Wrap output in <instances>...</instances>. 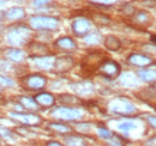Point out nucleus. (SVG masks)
<instances>
[{"label": "nucleus", "mask_w": 156, "mask_h": 146, "mask_svg": "<svg viewBox=\"0 0 156 146\" xmlns=\"http://www.w3.org/2000/svg\"><path fill=\"white\" fill-rule=\"evenodd\" d=\"M153 88H154V89H155V90H156V83H155V84H154V85H153Z\"/></svg>", "instance_id": "32"}, {"label": "nucleus", "mask_w": 156, "mask_h": 146, "mask_svg": "<svg viewBox=\"0 0 156 146\" xmlns=\"http://www.w3.org/2000/svg\"><path fill=\"white\" fill-rule=\"evenodd\" d=\"M127 61L133 65V66H139V67H145V66H149L153 64V60L151 57L147 56V55H143V54H131L129 56Z\"/></svg>", "instance_id": "10"}, {"label": "nucleus", "mask_w": 156, "mask_h": 146, "mask_svg": "<svg viewBox=\"0 0 156 146\" xmlns=\"http://www.w3.org/2000/svg\"><path fill=\"white\" fill-rule=\"evenodd\" d=\"M0 137L5 138V139H9V138H13V134L11 130H9L7 128L0 126Z\"/></svg>", "instance_id": "26"}, {"label": "nucleus", "mask_w": 156, "mask_h": 146, "mask_svg": "<svg viewBox=\"0 0 156 146\" xmlns=\"http://www.w3.org/2000/svg\"><path fill=\"white\" fill-rule=\"evenodd\" d=\"M73 66V60L70 57V56H62V57H59L55 59L54 61V70L59 73H64L67 72L69 70H71Z\"/></svg>", "instance_id": "9"}, {"label": "nucleus", "mask_w": 156, "mask_h": 146, "mask_svg": "<svg viewBox=\"0 0 156 146\" xmlns=\"http://www.w3.org/2000/svg\"><path fill=\"white\" fill-rule=\"evenodd\" d=\"M96 4H102V5H109V4H114L117 1H121V0H91Z\"/></svg>", "instance_id": "27"}, {"label": "nucleus", "mask_w": 156, "mask_h": 146, "mask_svg": "<svg viewBox=\"0 0 156 146\" xmlns=\"http://www.w3.org/2000/svg\"><path fill=\"white\" fill-rule=\"evenodd\" d=\"M153 41H154V42H156V36H155V37H153Z\"/></svg>", "instance_id": "31"}, {"label": "nucleus", "mask_w": 156, "mask_h": 146, "mask_svg": "<svg viewBox=\"0 0 156 146\" xmlns=\"http://www.w3.org/2000/svg\"><path fill=\"white\" fill-rule=\"evenodd\" d=\"M105 46H106L107 49H109L112 52H115L118 49H120L121 42L115 36H107L105 40Z\"/></svg>", "instance_id": "18"}, {"label": "nucleus", "mask_w": 156, "mask_h": 146, "mask_svg": "<svg viewBox=\"0 0 156 146\" xmlns=\"http://www.w3.org/2000/svg\"><path fill=\"white\" fill-rule=\"evenodd\" d=\"M35 101H36V103H37L39 106H41V107H43V108H49V107H52V106L54 104L55 98H54V96L51 95L49 92H41V93H37V95L35 96Z\"/></svg>", "instance_id": "11"}, {"label": "nucleus", "mask_w": 156, "mask_h": 146, "mask_svg": "<svg viewBox=\"0 0 156 146\" xmlns=\"http://www.w3.org/2000/svg\"><path fill=\"white\" fill-rule=\"evenodd\" d=\"M10 116L18 121L23 125H28V126H35L39 125L41 122L40 116H37L36 114H23V113H10Z\"/></svg>", "instance_id": "7"}, {"label": "nucleus", "mask_w": 156, "mask_h": 146, "mask_svg": "<svg viewBox=\"0 0 156 146\" xmlns=\"http://www.w3.org/2000/svg\"><path fill=\"white\" fill-rule=\"evenodd\" d=\"M135 127H136V126H135V123H132V122H122V123H119V125H118V128H119L121 132H124V133L130 132L131 129H133Z\"/></svg>", "instance_id": "24"}, {"label": "nucleus", "mask_w": 156, "mask_h": 146, "mask_svg": "<svg viewBox=\"0 0 156 146\" xmlns=\"http://www.w3.org/2000/svg\"><path fill=\"white\" fill-rule=\"evenodd\" d=\"M29 38H30V30L24 25L15 26L7 33L9 43L15 47H20V46L25 44Z\"/></svg>", "instance_id": "1"}, {"label": "nucleus", "mask_w": 156, "mask_h": 146, "mask_svg": "<svg viewBox=\"0 0 156 146\" xmlns=\"http://www.w3.org/2000/svg\"><path fill=\"white\" fill-rule=\"evenodd\" d=\"M85 42L88 44H98L101 42V35L98 33H93V34L85 36Z\"/></svg>", "instance_id": "22"}, {"label": "nucleus", "mask_w": 156, "mask_h": 146, "mask_svg": "<svg viewBox=\"0 0 156 146\" xmlns=\"http://www.w3.org/2000/svg\"><path fill=\"white\" fill-rule=\"evenodd\" d=\"M30 53L33 56H43V55H48L49 50L44 44L41 43H33L30 46Z\"/></svg>", "instance_id": "17"}, {"label": "nucleus", "mask_w": 156, "mask_h": 146, "mask_svg": "<svg viewBox=\"0 0 156 146\" xmlns=\"http://www.w3.org/2000/svg\"><path fill=\"white\" fill-rule=\"evenodd\" d=\"M98 135L103 139H109V138L113 137V133L111 130L106 129V128H98Z\"/></svg>", "instance_id": "25"}, {"label": "nucleus", "mask_w": 156, "mask_h": 146, "mask_svg": "<svg viewBox=\"0 0 156 146\" xmlns=\"http://www.w3.org/2000/svg\"><path fill=\"white\" fill-rule=\"evenodd\" d=\"M52 116H54L58 120H62V121H75L82 117V113L75 108L60 107V108H55L52 111Z\"/></svg>", "instance_id": "4"}, {"label": "nucleus", "mask_w": 156, "mask_h": 146, "mask_svg": "<svg viewBox=\"0 0 156 146\" xmlns=\"http://www.w3.org/2000/svg\"><path fill=\"white\" fill-rule=\"evenodd\" d=\"M49 128L54 129L58 133H70L71 132V128L66 126V125H64V123H51Z\"/></svg>", "instance_id": "21"}, {"label": "nucleus", "mask_w": 156, "mask_h": 146, "mask_svg": "<svg viewBox=\"0 0 156 146\" xmlns=\"http://www.w3.org/2000/svg\"><path fill=\"white\" fill-rule=\"evenodd\" d=\"M0 2H5V0H0Z\"/></svg>", "instance_id": "33"}, {"label": "nucleus", "mask_w": 156, "mask_h": 146, "mask_svg": "<svg viewBox=\"0 0 156 146\" xmlns=\"http://www.w3.org/2000/svg\"><path fill=\"white\" fill-rule=\"evenodd\" d=\"M5 56H6L9 60H11L12 62H22V61L25 59L24 52H22L20 49H15V48L9 49V50L5 53Z\"/></svg>", "instance_id": "16"}, {"label": "nucleus", "mask_w": 156, "mask_h": 146, "mask_svg": "<svg viewBox=\"0 0 156 146\" xmlns=\"http://www.w3.org/2000/svg\"><path fill=\"white\" fill-rule=\"evenodd\" d=\"M5 17L9 20H20L25 17V12L20 7H12L5 12Z\"/></svg>", "instance_id": "15"}, {"label": "nucleus", "mask_w": 156, "mask_h": 146, "mask_svg": "<svg viewBox=\"0 0 156 146\" xmlns=\"http://www.w3.org/2000/svg\"><path fill=\"white\" fill-rule=\"evenodd\" d=\"M72 30L78 36H84L90 30V22L85 18H78L72 23Z\"/></svg>", "instance_id": "8"}, {"label": "nucleus", "mask_w": 156, "mask_h": 146, "mask_svg": "<svg viewBox=\"0 0 156 146\" xmlns=\"http://www.w3.org/2000/svg\"><path fill=\"white\" fill-rule=\"evenodd\" d=\"M49 1L51 0H35L34 4H35V6H42V5H44V4L49 2Z\"/></svg>", "instance_id": "28"}, {"label": "nucleus", "mask_w": 156, "mask_h": 146, "mask_svg": "<svg viewBox=\"0 0 156 146\" xmlns=\"http://www.w3.org/2000/svg\"><path fill=\"white\" fill-rule=\"evenodd\" d=\"M47 79L40 74H30L23 79V85L29 90H41L46 86Z\"/></svg>", "instance_id": "5"}, {"label": "nucleus", "mask_w": 156, "mask_h": 146, "mask_svg": "<svg viewBox=\"0 0 156 146\" xmlns=\"http://www.w3.org/2000/svg\"><path fill=\"white\" fill-rule=\"evenodd\" d=\"M47 145H57V146H59L60 144H59V143H54V141H52V143H48Z\"/></svg>", "instance_id": "30"}, {"label": "nucleus", "mask_w": 156, "mask_h": 146, "mask_svg": "<svg viewBox=\"0 0 156 146\" xmlns=\"http://www.w3.org/2000/svg\"><path fill=\"white\" fill-rule=\"evenodd\" d=\"M15 85V82L7 77L0 75V88H12Z\"/></svg>", "instance_id": "23"}, {"label": "nucleus", "mask_w": 156, "mask_h": 146, "mask_svg": "<svg viewBox=\"0 0 156 146\" xmlns=\"http://www.w3.org/2000/svg\"><path fill=\"white\" fill-rule=\"evenodd\" d=\"M109 110L114 114H120V115H131L136 113V107L127 101L126 98H121L118 97L115 99H113L109 103Z\"/></svg>", "instance_id": "3"}, {"label": "nucleus", "mask_w": 156, "mask_h": 146, "mask_svg": "<svg viewBox=\"0 0 156 146\" xmlns=\"http://www.w3.org/2000/svg\"><path fill=\"white\" fill-rule=\"evenodd\" d=\"M57 47L62 50H75L76 49V42L71 37H61L55 42Z\"/></svg>", "instance_id": "13"}, {"label": "nucleus", "mask_w": 156, "mask_h": 146, "mask_svg": "<svg viewBox=\"0 0 156 146\" xmlns=\"http://www.w3.org/2000/svg\"><path fill=\"white\" fill-rule=\"evenodd\" d=\"M148 120H149V123H150L154 128H156V117L155 116H150Z\"/></svg>", "instance_id": "29"}, {"label": "nucleus", "mask_w": 156, "mask_h": 146, "mask_svg": "<svg viewBox=\"0 0 156 146\" xmlns=\"http://www.w3.org/2000/svg\"><path fill=\"white\" fill-rule=\"evenodd\" d=\"M35 61V65L39 67V68H42V70H49L54 66V61L55 59L51 55H43V56H35L34 59Z\"/></svg>", "instance_id": "12"}, {"label": "nucleus", "mask_w": 156, "mask_h": 146, "mask_svg": "<svg viewBox=\"0 0 156 146\" xmlns=\"http://www.w3.org/2000/svg\"><path fill=\"white\" fill-rule=\"evenodd\" d=\"M138 77L144 82H154L156 79L155 70H142L138 72Z\"/></svg>", "instance_id": "19"}, {"label": "nucleus", "mask_w": 156, "mask_h": 146, "mask_svg": "<svg viewBox=\"0 0 156 146\" xmlns=\"http://www.w3.org/2000/svg\"><path fill=\"white\" fill-rule=\"evenodd\" d=\"M20 104H22L24 108L30 109V110L37 109V106H39L35 99L29 98V97H22V98H20Z\"/></svg>", "instance_id": "20"}, {"label": "nucleus", "mask_w": 156, "mask_h": 146, "mask_svg": "<svg viewBox=\"0 0 156 146\" xmlns=\"http://www.w3.org/2000/svg\"><path fill=\"white\" fill-rule=\"evenodd\" d=\"M72 89L79 95H90L94 91V86L91 83H76L75 85H72Z\"/></svg>", "instance_id": "14"}, {"label": "nucleus", "mask_w": 156, "mask_h": 146, "mask_svg": "<svg viewBox=\"0 0 156 146\" xmlns=\"http://www.w3.org/2000/svg\"><path fill=\"white\" fill-rule=\"evenodd\" d=\"M59 25V20L48 16H34L30 19V26L36 30H55Z\"/></svg>", "instance_id": "2"}, {"label": "nucleus", "mask_w": 156, "mask_h": 146, "mask_svg": "<svg viewBox=\"0 0 156 146\" xmlns=\"http://www.w3.org/2000/svg\"><path fill=\"white\" fill-rule=\"evenodd\" d=\"M98 71H100L101 74H103L107 78H115L118 74L120 73V67H119V65L115 61L106 60V61H103L100 65Z\"/></svg>", "instance_id": "6"}]
</instances>
